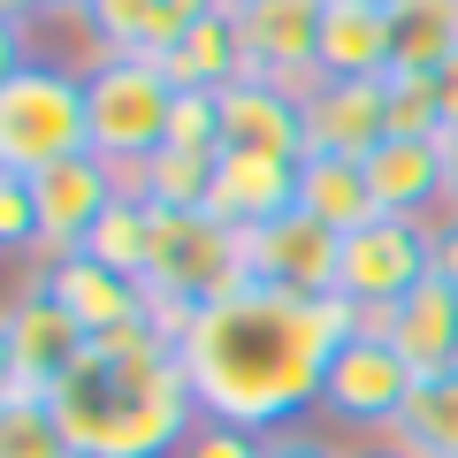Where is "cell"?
Masks as SVG:
<instances>
[{
    "instance_id": "9",
    "label": "cell",
    "mask_w": 458,
    "mask_h": 458,
    "mask_svg": "<svg viewBox=\"0 0 458 458\" xmlns=\"http://www.w3.org/2000/svg\"><path fill=\"white\" fill-rule=\"evenodd\" d=\"M336 260H344V237L321 229L306 207L276 214V222L245 229V276L267 283V291H291V298H336Z\"/></svg>"
},
{
    "instance_id": "35",
    "label": "cell",
    "mask_w": 458,
    "mask_h": 458,
    "mask_svg": "<svg viewBox=\"0 0 458 458\" xmlns=\"http://www.w3.org/2000/svg\"><path fill=\"white\" fill-rule=\"evenodd\" d=\"M443 176H451V207H458V138H443Z\"/></svg>"
},
{
    "instance_id": "1",
    "label": "cell",
    "mask_w": 458,
    "mask_h": 458,
    "mask_svg": "<svg viewBox=\"0 0 458 458\" xmlns=\"http://www.w3.org/2000/svg\"><path fill=\"white\" fill-rule=\"evenodd\" d=\"M360 328H367L360 306H344V298H291V291H267V283H237L207 313H191V328L176 336L199 420L283 436L321 397L336 344L360 336Z\"/></svg>"
},
{
    "instance_id": "36",
    "label": "cell",
    "mask_w": 458,
    "mask_h": 458,
    "mask_svg": "<svg viewBox=\"0 0 458 458\" xmlns=\"http://www.w3.org/2000/svg\"><path fill=\"white\" fill-rule=\"evenodd\" d=\"M47 8L54 16H84V0H47Z\"/></svg>"
},
{
    "instance_id": "19",
    "label": "cell",
    "mask_w": 458,
    "mask_h": 458,
    "mask_svg": "<svg viewBox=\"0 0 458 458\" xmlns=\"http://www.w3.org/2000/svg\"><path fill=\"white\" fill-rule=\"evenodd\" d=\"M298 207L321 229H336V237H352V229H367L382 214L375 183H367V161H352V153H313V161H298Z\"/></svg>"
},
{
    "instance_id": "33",
    "label": "cell",
    "mask_w": 458,
    "mask_h": 458,
    "mask_svg": "<svg viewBox=\"0 0 458 458\" xmlns=\"http://www.w3.org/2000/svg\"><path fill=\"white\" fill-rule=\"evenodd\" d=\"M436 99H443V138H458V54L436 69Z\"/></svg>"
},
{
    "instance_id": "4",
    "label": "cell",
    "mask_w": 458,
    "mask_h": 458,
    "mask_svg": "<svg viewBox=\"0 0 458 458\" xmlns=\"http://www.w3.org/2000/svg\"><path fill=\"white\" fill-rule=\"evenodd\" d=\"M237 283H252L245 276V229L214 222L207 207L199 214H161V229H153V267H146V298H153V321H161L168 336H183L191 313H207L214 298H229Z\"/></svg>"
},
{
    "instance_id": "5",
    "label": "cell",
    "mask_w": 458,
    "mask_h": 458,
    "mask_svg": "<svg viewBox=\"0 0 458 458\" xmlns=\"http://www.w3.org/2000/svg\"><path fill=\"white\" fill-rule=\"evenodd\" d=\"M84 107H92V153L114 161L123 176L168 146V114H176V77L153 54H99L84 69Z\"/></svg>"
},
{
    "instance_id": "39",
    "label": "cell",
    "mask_w": 458,
    "mask_h": 458,
    "mask_svg": "<svg viewBox=\"0 0 458 458\" xmlns=\"http://www.w3.org/2000/svg\"><path fill=\"white\" fill-rule=\"evenodd\" d=\"M229 8H245V0H229Z\"/></svg>"
},
{
    "instance_id": "26",
    "label": "cell",
    "mask_w": 458,
    "mask_h": 458,
    "mask_svg": "<svg viewBox=\"0 0 458 458\" xmlns=\"http://www.w3.org/2000/svg\"><path fill=\"white\" fill-rule=\"evenodd\" d=\"M0 458H77L54 397H0Z\"/></svg>"
},
{
    "instance_id": "15",
    "label": "cell",
    "mask_w": 458,
    "mask_h": 458,
    "mask_svg": "<svg viewBox=\"0 0 458 458\" xmlns=\"http://www.w3.org/2000/svg\"><path fill=\"white\" fill-rule=\"evenodd\" d=\"M298 207V161H276V153H237L222 146V168H214V199L207 214L229 229H260L276 214Z\"/></svg>"
},
{
    "instance_id": "25",
    "label": "cell",
    "mask_w": 458,
    "mask_h": 458,
    "mask_svg": "<svg viewBox=\"0 0 458 458\" xmlns=\"http://www.w3.org/2000/svg\"><path fill=\"white\" fill-rule=\"evenodd\" d=\"M451 54H458V0H405L397 8V69L436 77Z\"/></svg>"
},
{
    "instance_id": "27",
    "label": "cell",
    "mask_w": 458,
    "mask_h": 458,
    "mask_svg": "<svg viewBox=\"0 0 458 458\" xmlns=\"http://www.w3.org/2000/svg\"><path fill=\"white\" fill-rule=\"evenodd\" d=\"M390 138H443V99L428 69H390Z\"/></svg>"
},
{
    "instance_id": "2",
    "label": "cell",
    "mask_w": 458,
    "mask_h": 458,
    "mask_svg": "<svg viewBox=\"0 0 458 458\" xmlns=\"http://www.w3.org/2000/svg\"><path fill=\"white\" fill-rule=\"evenodd\" d=\"M54 412H62L77 458H168L199 428L183 352L161 321L92 336L77 367L54 382Z\"/></svg>"
},
{
    "instance_id": "3",
    "label": "cell",
    "mask_w": 458,
    "mask_h": 458,
    "mask_svg": "<svg viewBox=\"0 0 458 458\" xmlns=\"http://www.w3.org/2000/svg\"><path fill=\"white\" fill-rule=\"evenodd\" d=\"M92 153V107H84V77L62 62H31L23 31H8V69H0V168L38 176V168Z\"/></svg>"
},
{
    "instance_id": "21",
    "label": "cell",
    "mask_w": 458,
    "mask_h": 458,
    "mask_svg": "<svg viewBox=\"0 0 458 458\" xmlns=\"http://www.w3.org/2000/svg\"><path fill=\"white\" fill-rule=\"evenodd\" d=\"M84 31H92L99 54H153L161 62L176 47L168 0H84Z\"/></svg>"
},
{
    "instance_id": "11",
    "label": "cell",
    "mask_w": 458,
    "mask_h": 458,
    "mask_svg": "<svg viewBox=\"0 0 458 458\" xmlns=\"http://www.w3.org/2000/svg\"><path fill=\"white\" fill-rule=\"evenodd\" d=\"M321 8L328 0H245L229 8L237 31H245V62L252 77H276L291 92L321 84Z\"/></svg>"
},
{
    "instance_id": "7",
    "label": "cell",
    "mask_w": 458,
    "mask_h": 458,
    "mask_svg": "<svg viewBox=\"0 0 458 458\" xmlns=\"http://www.w3.org/2000/svg\"><path fill=\"white\" fill-rule=\"evenodd\" d=\"M84 328L62 313V298L47 291V276H31L0 321V397H54V382L77 367Z\"/></svg>"
},
{
    "instance_id": "31",
    "label": "cell",
    "mask_w": 458,
    "mask_h": 458,
    "mask_svg": "<svg viewBox=\"0 0 458 458\" xmlns=\"http://www.w3.org/2000/svg\"><path fill=\"white\" fill-rule=\"evenodd\" d=\"M436 276H443V283H458V207H451V214H436Z\"/></svg>"
},
{
    "instance_id": "24",
    "label": "cell",
    "mask_w": 458,
    "mask_h": 458,
    "mask_svg": "<svg viewBox=\"0 0 458 458\" xmlns=\"http://www.w3.org/2000/svg\"><path fill=\"white\" fill-rule=\"evenodd\" d=\"M390 443L405 458H458V367L451 375H428L412 390V405H405V420H397Z\"/></svg>"
},
{
    "instance_id": "28",
    "label": "cell",
    "mask_w": 458,
    "mask_h": 458,
    "mask_svg": "<svg viewBox=\"0 0 458 458\" xmlns=\"http://www.w3.org/2000/svg\"><path fill=\"white\" fill-rule=\"evenodd\" d=\"M0 245H8V252H38V245H47L38 191H31V176H16V168H0Z\"/></svg>"
},
{
    "instance_id": "17",
    "label": "cell",
    "mask_w": 458,
    "mask_h": 458,
    "mask_svg": "<svg viewBox=\"0 0 458 458\" xmlns=\"http://www.w3.org/2000/svg\"><path fill=\"white\" fill-rule=\"evenodd\" d=\"M397 69V8L328 0L321 8V77H390Z\"/></svg>"
},
{
    "instance_id": "8",
    "label": "cell",
    "mask_w": 458,
    "mask_h": 458,
    "mask_svg": "<svg viewBox=\"0 0 458 458\" xmlns=\"http://www.w3.org/2000/svg\"><path fill=\"white\" fill-rule=\"evenodd\" d=\"M412 390H420V375L405 367V352H397L382 328L344 336L336 360H328V375H321V405L336 412V420H352V428H382V436H397Z\"/></svg>"
},
{
    "instance_id": "18",
    "label": "cell",
    "mask_w": 458,
    "mask_h": 458,
    "mask_svg": "<svg viewBox=\"0 0 458 458\" xmlns=\"http://www.w3.org/2000/svg\"><path fill=\"white\" fill-rule=\"evenodd\" d=\"M382 336L405 352V367H412L420 382H428V375H451V367H458V283L428 276L420 291L382 321Z\"/></svg>"
},
{
    "instance_id": "37",
    "label": "cell",
    "mask_w": 458,
    "mask_h": 458,
    "mask_svg": "<svg viewBox=\"0 0 458 458\" xmlns=\"http://www.w3.org/2000/svg\"><path fill=\"white\" fill-rule=\"evenodd\" d=\"M352 458H405V451H352Z\"/></svg>"
},
{
    "instance_id": "38",
    "label": "cell",
    "mask_w": 458,
    "mask_h": 458,
    "mask_svg": "<svg viewBox=\"0 0 458 458\" xmlns=\"http://www.w3.org/2000/svg\"><path fill=\"white\" fill-rule=\"evenodd\" d=\"M375 8H405V0H375Z\"/></svg>"
},
{
    "instance_id": "20",
    "label": "cell",
    "mask_w": 458,
    "mask_h": 458,
    "mask_svg": "<svg viewBox=\"0 0 458 458\" xmlns=\"http://www.w3.org/2000/svg\"><path fill=\"white\" fill-rule=\"evenodd\" d=\"M161 69L176 77V92L183 84H199V92H229V84H245L252 77V62H245V31H237V16H199V23H183V38L161 54Z\"/></svg>"
},
{
    "instance_id": "22",
    "label": "cell",
    "mask_w": 458,
    "mask_h": 458,
    "mask_svg": "<svg viewBox=\"0 0 458 458\" xmlns=\"http://www.w3.org/2000/svg\"><path fill=\"white\" fill-rule=\"evenodd\" d=\"M214 168H222V153H199V146H161L146 168L131 176V191L146 199V207L161 214H199L214 199Z\"/></svg>"
},
{
    "instance_id": "29",
    "label": "cell",
    "mask_w": 458,
    "mask_h": 458,
    "mask_svg": "<svg viewBox=\"0 0 458 458\" xmlns=\"http://www.w3.org/2000/svg\"><path fill=\"white\" fill-rule=\"evenodd\" d=\"M168 146L222 153V92H199V84H183V92H176V114H168Z\"/></svg>"
},
{
    "instance_id": "13",
    "label": "cell",
    "mask_w": 458,
    "mask_h": 458,
    "mask_svg": "<svg viewBox=\"0 0 458 458\" xmlns=\"http://www.w3.org/2000/svg\"><path fill=\"white\" fill-rule=\"evenodd\" d=\"M222 146L237 153H276V161H306L313 138H306V92L276 77H245L222 92Z\"/></svg>"
},
{
    "instance_id": "14",
    "label": "cell",
    "mask_w": 458,
    "mask_h": 458,
    "mask_svg": "<svg viewBox=\"0 0 458 458\" xmlns=\"http://www.w3.org/2000/svg\"><path fill=\"white\" fill-rule=\"evenodd\" d=\"M38 276H47V291L62 298V313L84 328V336H114V328L153 321L146 283H138V276H114V267L84 260V252H69V260H47Z\"/></svg>"
},
{
    "instance_id": "23",
    "label": "cell",
    "mask_w": 458,
    "mask_h": 458,
    "mask_svg": "<svg viewBox=\"0 0 458 458\" xmlns=\"http://www.w3.org/2000/svg\"><path fill=\"white\" fill-rule=\"evenodd\" d=\"M153 229H161V214H153L138 191H123L107 214H99V229L84 237V260H99V267H114V276H138V283H146V267H153Z\"/></svg>"
},
{
    "instance_id": "32",
    "label": "cell",
    "mask_w": 458,
    "mask_h": 458,
    "mask_svg": "<svg viewBox=\"0 0 458 458\" xmlns=\"http://www.w3.org/2000/svg\"><path fill=\"white\" fill-rule=\"evenodd\" d=\"M267 458H352V451H328L321 436H298V428H283V436L267 443Z\"/></svg>"
},
{
    "instance_id": "30",
    "label": "cell",
    "mask_w": 458,
    "mask_h": 458,
    "mask_svg": "<svg viewBox=\"0 0 458 458\" xmlns=\"http://www.w3.org/2000/svg\"><path fill=\"white\" fill-rule=\"evenodd\" d=\"M183 458H267V443L245 436V428H229V420H199L191 443H183Z\"/></svg>"
},
{
    "instance_id": "34",
    "label": "cell",
    "mask_w": 458,
    "mask_h": 458,
    "mask_svg": "<svg viewBox=\"0 0 458 458\" xmlns=\"http://www.w3.org/2000/svg\"><path fill=\"white\" fill-rule=\"evenodd\" d=\"M229 0H168V16H176V38H183V23H199V16H222Z\"/></svg>"
},
{
    "instance_id": "10",
    "label": "cell",
    "mask_w": 458,
    "mask_h": 458,
    "mask_svg": "<svg viewBox=\"0 0 458 458\" xmlns=\"http://www.w3.org/2000/svg\"><path fill=\"white\" fill-rule=\"evenodd\" d=\"M31 191H38V222H47V260H69V252H84L99 214L131 191V176L114 161H99V153H69V161L38 168Z\"/></svg>"
},
{
    "instance_id": "6",
    "label": "cell",
    "mask_w": 458,
    "mask_h": 458,
    "mask_svg": "<svg viewBox=\"0 0 458 458\" xmlns=\"http://www.w3.org/2000/svg\"><path fill=\"white\" fill-rule=\"evenodd\" d=\"M428 276H436V222H412V214H375L367 229H352V237H344L336 298H344V306H360L367 328H382Z\"/></svg>"
},
{
    "instance_id": "12",
    "label": "cell",
    "mask_w": 458,
    "mask_h": 458,
    "mask_svg": "<svg viewBox=\"0 0 458 458\" xmlns=\"http://www.w3.org/2000/svg\"><path fill=\"white\" fill-rule=\"evenodd\" d=\"M306 138H313V153H352V161H367L390 138V77H321L306 92Z\"/></svg>"
},
{
    "instance_id": "16",
    "label": "cell",
    "mask_w": 458,
    "mask_h": 458,
    "mask_svg": "<svg viewBox=\"0 0 458 458\" xmlns=\"http://www.w3.org/2000/svg\"><path fill=\"white\" fill-rule=\"evenodd\" d=\"M367 183H375L382 214H412V222H436V207L451 199L443 176V138H382L367 153Z\"/></svg>"
}]
</instances>
